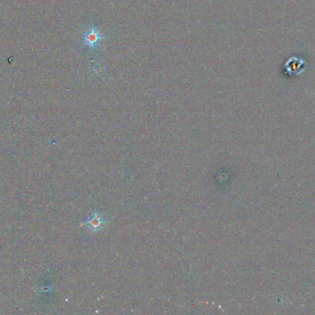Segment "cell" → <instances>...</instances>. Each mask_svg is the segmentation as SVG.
<instances>
[{"mask_svg":"<svg viewBox=\"0 0 315 315\" xmlns=\"http://www.w3.org/2000/svg\"><path fill=\"white\" fill-rule=\"evenodd\" d=\"M102 218L98 217V216H94L91 220L88 221L89 227H91L92 229H98L99 227L102 226Z\"/></svg>","mask_w":315,"mask_h":315,"instance_id":"7a4b0ae2","label":"cell"},{"mask_svg":"<svg viewBox=\"0 0 315 315\" xmlns=\"http://www.w3.org/2000/svg\"><path fill=\"white\" fill-rule=\"evenodd\" d=\"M102 39H103V36L101 34V32L94 26L91 27L83 35V44L91 49H94L98 47V45L100 44Z\"/></svg>","mask_w":315,"mask_h":315,"instance_id":"6da1fadb","label":"cell"}]
</instances>
